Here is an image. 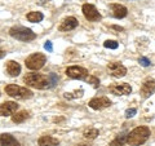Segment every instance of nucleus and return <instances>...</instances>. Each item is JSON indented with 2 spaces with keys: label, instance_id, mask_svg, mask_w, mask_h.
Returning <instances> with one entry per match:
<instances>
[{
  "label": "nucleus",
  "instance_id": "obj_10",
  "mask_svg": "<svg viewBox=\"0 0 155 146\" xmlns=\"http://www.w3.org/2000/svg\"><path fill=\"white\" fill-rule=\"evenodd\" d=\"M111 105V101L107 98V97H94V98H92L89 101V104L88 106L91 109H93V110H102V109H106V108H109V106Z\"/></svg>",
  "mask_w": 155,
  "mask_h": 146
},
{
  "label": "nucleus",
  "instance_id": "obj_8",
  "mask_svg": "<svg viewBox=\"0 0 155 146\" xmlns=\"http://www.w3.org/2000/svg\"><path fill=\"white\" fill-rule=\"evenodd\" d=\"M107 71L113 78H123L127 74V69L120 62H110L107 65Z\"/></svg>",
  "mask_w": 155,
  "mask_h": 146
},
{
  "label": "nucleus",
  "instance_id": "obj_13",
  "mask_svg": "<svg viewBox=\"0 0 155 146\" xmlns=\"http://www.w3.org/2000/svg\"><path fill=\"white\" fill-rule=\"evenodd\" d=\"M110 8H111V12H113V16L115 18H119L120 19V18H124L128 14L127 8H125L124 5H122V4L113 3V4H110Z\"/></svg>",
  "mask_w": 155,
  "mask_h": 146
},
{
  "label": "nucleus",
  "instance_id": "obj_23",
  "mask_svg": "<svg viewBox=\"0 0 155 146\" xmlns=\"http://www.w3.org/2000/svg\"><path fill=\"white\" fill-rule=\"evenodd\" d=\"M118 43H116L115 40H106L105 43H104V47L105 48H109V49H116L118 48Z\"/></svg>",
  "mask_w": 155,
  "mask_h": 146
},
{
  "label": "nucleus",
  "instance_id": "obj_31",
  "mask_svg": "<svg viewBox=\"0 0 155 146\" xmlns=\"http://www.w3.org/2000/svg\"><path fill=\"white\" fill-rule=\"evenodd\" d=\"M76 146H87V145H76Z\"/></svg>",
  "mask_w": 155,
  "mask_h": 146
},
{
  "label": "nucleus",
  "instance_id": "obj_19",
  "mask_svg": "<svg viewBox=\"0 0 155 146\" xmlns=\"http://www.w3.org/2000/svg\"><path fill=\"white\" fill-rule=\"evenodd\" d=\"M27 21L28 22H32V23H38V22H41L43 21V18H44V16H43V13L41 12H30V13H27Z\"/></svg>",
  "mask_w": 155,
  "mask_h": 146
},
{
  "label": "nucleus",
  "instance_id": "obj_17",
  "mask_svg": "<svg viewBox=\"0 0 155 146\" xmlns=\"http://www.w3.org/2000/svg\"><path fill=\"white\" fill-rule=\"evenodd\" d=\"M38 144H39V146H57L60 144V141L54 137H52V136H41V137L39 138Z\"/></svg>",
  "mask_w": 155,
  "mask_h": 146
},
{
  "label": "nucleus",
  "instance_id": "obj_6",
  "mask_svg": "<svg viewBox=\"0 0 155 146\" xmlns=\"http://www.w3.org/2000/svg\"><path fill=\"white\" fill-rule=\"evenodd\" d=\"M81 12H83L84 17L88 19L91 22H98L101 18V14L100 12L97 11V8L93 5V4H83V7H81Z\"/></svg>",
  "mask_w": 155,
  "mask_h": 146
},
{
  "label": "nucleus",
  "instance_id": "obj_9",
  "mask_svg": "<svg viewBox=\"0 0 155 146\" xmlns=\"http://www.w3.org/2000/svg\"><path fill=\"white\" fill-rule=\"evenodd\" d=\"M109 92L111 95L115 96H127L132 92V87L127 83H122V84H113L109 87Z\"/></svg>",
  "mask_w": 155,
  "mask_h": 146
},
{
  "label": "nucleus",
  "instance_id": "obj_29",
  "mask_svg": "<svg viewBox=\"0 0 155 146\" xmlns=\"http://www.w3.org/2000/svg\"><path fill=\"white\" fill-rule=\"evenodd\" d=\"M4 55H5V52H4L3 49H0V58H3V57H4Z\"/></svg>",
  "mask_w": 155,
  "mask_h": 146
},
{
  "label": "nucleus",
  "instance_id": "obj_28",
  "mask_svg": "<svg viewBox=\"0 0 155 146\" xmlns=\"http://www.w3.org/2000/svg\"><path fill=\"white\" fill-rule=\"evenodd\" d=\"M114 30H118V31H123V27H120V26H113Z\"/></svg>",
  "mask_w": 155,
  "mask_h": 146
},
{
  "label": "nucleus",
  "instance_id": "obj_1",
  "mask_svg": "<svg viewBox=\"0 0 155 146\" xmlns=\"http://www.w3.org/2000/svg\"><path fill=\"white\" fill-rule=\"evenodd\" d=\"M150 137V129L145 125L136 127L127 134V142L130 146H140L143 145Z\"/></svg>",
  "mask_w": 155,
  "mask_h": 146
},
{
  "label": "nucleus",
  "instance_id": "obj_21",
  "mask_svg": "<svg viewBox=\"0 0 155 146\" xmlns=\"http://www.w3.org/2000/svg\"><path fill=\"white\" fill-rule=\"evenodd\" d=\"M125 142H127V136H119V137H116L115 140H113L110 142V146H123Z\"/></svg>",
  "mask_w": 155,
  "mask_h": 146
},
{
  "label": "nucleus",
  "instance_id": "obj_15",
  "mask_svg": "<svg viewBox=\"0 0 155 146\" xmlns=\"http://www.w3.org/2000/svg\"><path fill=\"white\" fill-rule=\"evenodd\" d=\"M7 72L9 74V76H18L21 74V65L18 64L17 61H8L7 62Z\"/></svg>",
  "mask_w": 155,
  "mask_h": 146
},
{
  "label": "nucleus",
  "instance_id": "obj_14",
  "mask_svg": "<svg viewBox=\"0 0 155 146\" xmlns=\"http://www.w3.org/2000/svg\"><path fill=\"white\" fill-rule=\"evenodd\" d=\"M155 92V80L149 79L141 87V95L142 97H150Z\"/></svg>",
  "mask_w": 155,
  "mask_h": 146
},
{
  "label": "nucleus",
  "instance_id": "obj_3",
  "mask_svg": "<svg viewBox=\"0 0 155 146\" xmlns=\"http://www.w3.org/2000/svg\"><path fill=\"white\" fill-rule=\"evenodd\" d=\"M9 35L19 41H31L36 38V34L25 26H13L9 30Z\"/></svg>",
  "mask_w": 155,
  "mask_h": 146
},
{
  "label": "nucleus",
  "instance_id": "obj_5",
  "mask_svg": "<svg viewBox=\"0 0 155 146\" xmlns=\"http://www.w3.org/2000/svg\"><path fill=\"white\" fill-rule=\"evenodd\" d=\"M47 57L43 53H32L26 58V67L30 70H39L44 66Z\"/></svg>",
  "mask_w": 155,
  "mask_h": 146
},
{
  "label": "nucleus",
  "instance_id": "obj_22",
  "mask_svg": "<svg viewBox=\"0 0 155 146\" xmlns=\"http://www.w3.org/2000/svg\"><path fill=\"white\" fill-rule=\"evenodd\" d=\"M85 81H88L89 84H92L94 87V88H97V87L100 85V80H98V78H96V76H93V75H88L85 78Z\"/></svg>",
  "mask_w": 155,
  "mask_h": 146
},
{
  "label": "nucleus",
  "instance_id": "obj_25",
  "mask_svg": "<svg viewBox=\"0 0 155 146\" xmlns=\"http://www.w3.org/2000/svg\"><path fill=\"white\" fill-rule=\"evenodd\" d=\"M136 113H137V110L136 109H128L127 111H125V118H133V116L136 115Z\"/></svg>",
  "mask_w": 155,
  "mask_h": 146
},
{
  "label": "nucleus",
  "instance_id": "obj_2",
  "mask_svg": "<svg viewBox=\"0 0 155 146\" xmlns=\"http://www.w3.org/2000/svg\"><path fill=\"white\" fill-rule=\"evenodd\" d=\"M23 81H25L28 87H32V88H36V89L51 88L49 78L45 75H41V74H36V72L26 74L25 78H23Z\"/></svg>",
  "mask_w": 155,
  "mask_h": 146
},
{
  "label": "nucleus",
  "instance_id": "obj_18",
  "mask_svg": "<svg viewBox=\"0 0 155 146\" xmlns=\"http://www.w3.org/2000/svg\"><path fill=\"white\" fill-rule=\"evenodd\" d=\"M28 116H30V114H28V111L26 110H22V111H18V113H16L13 116H12V121L13 123H23L26 119H28Z\"/></svg>",
  "mask_w": 155,
  "mask_h": 146
},
{
  "label": "nucleus",
  "instance_id": "obj_26",
  "mask_svg": "<svg viewBox=\"0 0 155 146\" xmlns=\"http://www.w3.org/2000/svg\"><path fill=\"white\" fill-rule=\"evenodd\" d=\"M140 65L143 66V67H147V66H150V60L146 57H141L140 58Z\"/></svg>",
  "mask_w": 155,
  "mask_h": 146
},
{
  "label": "nucleus",
  "instance_id": "obj_7",
  "mask_svg": "<svg viewBox=\"0 0 155 146\" xmlns=\"http://www.w3.org/2000/svg\"><path fill=\"white\" fill-rule=\"evenodd\" d=\"M66 75L71 79H85L88 76V70L80 66H70L66 69Z\"/></svg>",
  "mask_w": 155,
  "mask_h": 146
},
{
  "label": "nucleus",
  "instance_id": "obj_30",
  "mask_svg": "<svg viewBox=\"0 0 155 146\" xmlns=\"http://www.w3.org/2000/svg\"><path fill=\"white\" fill-rule=\"evenodd\" d=\"M47 2H51V0H39V4H44Z\"/></svg>",
  "mask_w": 155,
  "mask_h": 146
},
{
  "label": "nucleus",
  "instance_id": "obj_4",
  "mask_svg": "<svg viewBox=\"0 0 155 146\" xmlns=\"http://www.w3.org/2000/svg\"><path fill=\"white\" fill-rule=\"evenodd\" d=\"M5 93L17 100H26V98H31L32 97V92L28 88L19 87L16 84H8L5 87Z\"/></svg>",
  "mask_w": 155,
  "mask_h": 146
},
{
  "label": "nucleus",
  "instance_id": "obj_24",
  "mask_svg": "<svg viewBox=\"0 0 155 146\" xmlns=\"http://www.w3.org/2000/svg\"><path fill=\"white\" fill-rule=\"evenodd\" d=\"M48 78H49V81H51V87H54L58 81V76L56 74H53V72H51V74L48 75Z\"/></svg>",
  "mask_w": 155,
  "mask_h": 146
},
{
  "label": "nucleus",
  "instance_id": "obj_20",
  "mask_svg": "<svg viewBox=\"0 0 155 146\" xmlns=\"http://www.w3.org/2000/svg\"><path fill=\"white\" fill-rule=\"evenodd\" d=\"M98 134H100L98 129H96V128H91V129H88V131H85L83 136H84V137H85L87 140H94Z\"/></svg>",
  "mask_w": 155,
  "mask_h": 146
},
{
  "label": "nucleus",
  "instance_id": "obj_11",
  "mask_svg": "<svg viewBox=\"0 0 155 146\" xmlns=\"http://www.w3.org/2000/svg\"><path fill=\"white\" fill-rule=\"evenodd\" d=\"M18 110V104L14 101H5L0 105V116H9L16 114Z\"/></svg>",
  "mask_w": 155,
  "mask_h": 146
},
{
  "label": "nucleus",
  "instance_id": "obj_16",
  "mask_svg": "<svg viewBox=\"0 0 155 146\" xmlns=\"http://www.w3.org/2000/svg\"><path fill=\"white\" fill-rule=\"evenodd\" d=\"M0 145L2 146H21L18 141L9 133L0 134Z\"/></svg>",
  "mask_w": 155,
  "mask_h": 146
},
{
  "label": "nucleus",
  "instance_id": "obj_27",
  "mask_svg": "<svg viewBox=\"0 0 155 146\" xmlns=\"http://www.w3.org/2000/svg\"><path fill=\"white\" fill-rule=\"evenodd\" d=\"M44 48L48 51V52H52L53 51V45H52V41H49V40H47L45 41V44H44Z\"/></svg>",
  "mask_w": 155,
  "mask_h": 146
},
{
  "label": "nucleus",
  "instance_id": "obj_12",
  "mask_svg": "<svg viewBox=\"0 0 155 146\" xmlns=\"http://www.w3.org/2000/svg\"><path fill=\"white\" fill-rule=\"evenodd\" d=\"M78 19L75 17H67L65 18L64 21L61 22L60 27H58V30L60 31H70V30H74V28L78 26Z\"/></svg>",
  "mask_w": 155,
  "mask_h": 146
}]
</instances>
